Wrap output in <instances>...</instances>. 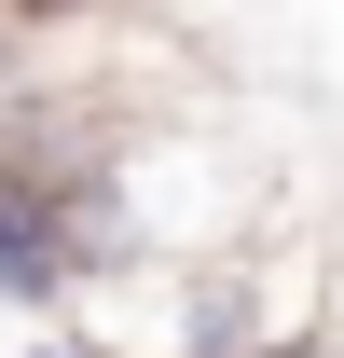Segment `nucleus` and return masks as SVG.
Returning <instances> with one entry per match:
<instances>
[{
    "instance_id": "1",
    "label": "nucleus",
    "mask_w": 344,
    "mask_h": 358,
    "mask_svg": "<svg viewBox=\"0 0 344 358\" xmlns=\"http://www.w3.org/2000/svg\"><path fill=\"white\" fill-rule=\"evenodd\" d=\"M14 358H110V345H83V331H28Z\"/></svg>"
}]
</instances>
